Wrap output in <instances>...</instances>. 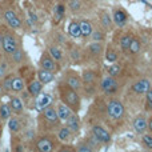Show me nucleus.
I'll return each mask as SVG.
<instances>
[{
    "mask_svg": "<svg viewBox=\"0 0 152 152\" xmlns=\"http://www.w3.org/2000/svg\"><path fill=\"white\" fill-rule=\"evenodd\" d=\"M60 119L58 116V111L55 107L50 105L45 110L40 111L39 115V129L42 132H51L60 127Z\"/></svg>",
    "mask_w": 152,
    "mask_h": 152,
    "instance_id": "f257e3e1",
    "label": "nucleus"
},
{
    "mask_svg": "<svg viewBox=\"0 0 152 152\" xmlns=\"http://www.w3.org/2000/svg\"><path fill=\"white\" fill-rule=\"evenodd\" d=\"M58 89H59V96H60L61 102L68 105L74 112L77 113L79 110H80V96H79L77 91L74 89L72 87H69L66 81L59 84Z\"/></svg>",
    "mask_w": 152,
    "mask_h": 152,
    "instance_id": "f03ea898",
    "label": "nucleus"
},
{
    "mask_svg": "<svg viewBox=\"0 0 152 152\" xmlns=\"http://www.w3.org/2000/svg\"><path fill=\"white\" fill-rule=\"evenodd\" d=\"M1 51L5 53L7 56H10L11 53H13L18 48L21 47V40L18 35L15 34V29L13 31H7L3 34V39H1Z\"/></svg>",
    "mask_w": 152,
    "mask_h": 152,
    "instance_id": "7ed1b4c3",
    "label": "nucleus"
},
{
    "mask_svg": "<svg viewBox=\"0 0 152 152\" xmlns=\"http://www.w3.org/2000/svg\"><path fill=\"white\" fill-rule=\"evenodd\" d=\"M32 144H34L35 151H40V152H51L55 150L56 147L55 140L48 134H43L40 136H36Z\"/></svg>",
    "mask_w": 152,
    "mask_h": 152,
    "instance_id": "20e7f679",
    "label": "nucleus"
},
{
    "mask_svg": "<svg viewBox=\"0 0 152 152\" xmlns=\"http://www.w3.org/2000/svg\"><path fill=\"white\" fill-rule=\"evenodd\" d=\"M3 18H4L5 23L8 24V27H10L11 29H15L16 31V29H20L21 26H23V21H21V19L19 18V15L13 10H11V8H8V10L4 11Z\"/></svg>",
    "mask_w": 152,
    "mask_h": 152,
    "instance_id": "39448f33",
    "label": "nucleus"
},
{
    "mask_svg": "<svg viewBox=\"0 0 152 152\" xmlns=\"http://www.w3.org/2000/svg\"><path fill=\"white\" fill-rule=\"evenodd\" d=\"M39 64H40V67H42V68L53 72V74H55V72H58V69H59V63L52 58V56H51V53L48 52V51H44V52L42 53Z\"/></svg>",
    "mask_w": 152,
    "mask_h": 152,
    "instance_id": "423d86ee",
    "label": "nucleus"
},
{
    "mask_svg": "<svg viewBox=\"0 0 152 152\" xmlns=\"http://www.w3.org/2000/svg\"><path fill=\"white\" fill-rule=\"evenodd\" d=\"M107 113L111 119L113 120H119L123 118L124 115V107L119 100H110L107 105Z\"/></svg>",
    "mask_w": 152,
    "mask_h": 152,
    "instance_id": "0eeeda50",
    "label": "nucleus"
},
{
    "mask_svg": "<svg viewBox=\"0 0 152 152\" xmlns=\"http://www.w3.org/2000/svg\"><path fill=\"white\" fill-rule=\"evenodd\" d=\"M118 87H119V84H118V81H116V77L110 76V75L103 77L102 81H100V88H102V91L107 95L115 94V92L118 91Z\"/></svg>",
    "mask_w": 152,
    "mask_h": 152,
    "instance_id": "6e6552de",
    "label": "nucleus"
},
{
    "mask_svg": "<svg viewBox=\"0 0 152 152\" xmlns=\"http://www.w3.org/2000/svg\"><path fill=\"white\" fill-rule=\"evenodd\" d=\"M64 81H66L69 87H72L74 89H76L77 92L80 91V89L84 88V84H83V80H81V76H79L75 71H72V69H69V71L66 74V80H64Z\"/></svg>",
    "mask_w": 152,
    "mask_h": 152,
    "instance_id": "1a4fd4ad",
    "label": "nucleus"
},
{
    "mask_svg": "<svg viewBox=\"0 0 152 152\" xmlns=\"http://www.w3.org/2000/svg\"><path fill=\"white\" fill-rule=\"evenodd\" d=\"M52 103H53V99L50 94L40 92V94L36 96V100H35V110L40 112V111L45 110L47 107L52 105Z\"/></svg>",
    "mask_w": 152,
    "mask_h": 152,
    "instance_id": "9d476101",
    "label": "nucleus"
},
{
    "mask_svg": "<svg viewBox=\"0 0 152 152\" xmlns=\"http://www.w3.org/2000/svg\"><path fill=\"white\" fill-rule=\"evenodd\" d=\"M92 134L97 137V139L102 142V144H107L111 142V135L107 129H104L100 126H94L92 127Z\"/></svg>",
    "mask_w": 152,
    "mask_h": 152,
    "instance_id": "9b49d317",
    "label": "nucleus"
},
{
    "mask_svg": "<svg viewBox=\"0 0 152 152\" xmlns=\"http://www.w3.org/2000/svg\"><path fill=\"white\" fill-rule=\"evenodd\" d=\"M66 126L68 127L69 129L72 131V134H77L80 131V126H81V121H80V118L77 116L76 112H72L69 115V118L66 120Z\"/></svg>",
    "mask_w": 152,
    "mask_h": 152,
    "instance_id": "f8f14e48",
    "label": "nucleus"
},
{
    "mask_svg": "<svg viewBox=\"0 0 152 152\" xmlns=\"http://www.w3.org/2000/svg\"><path fill=\"white\" fill-rule=\"evenodd\" d=\"M103 50H104V47H103L102 42H92L87 47V55L89 58H99L103 53Z\"/></svg>",
    "mask_w": 152,
    "mask_h": 152,
    "instance_id": "ddd939ff",
    "label": "nucleus"
},
{
    "mask_svg": "<svg viewBox=\"0 0 152 152\" xmlns=\"http://www.w3.org/2000/svg\"><path fill=\"white\" fill-rule=\"evenodd\" d=\"M43 86H44V84H43L39 79H32L28 83V86H27V91L29 92V95H31L32 97H36L40 92H43Z\"/></svg>",
    "mask_w": 152,
    "mask_h": 152,
    "instance_id": "4468645a",
    "label": "nucleus"
},
{
    "mask_svg": "<svg viewBox=\"0 0 152 152\" xmlns=\"http://www.w3.org/2000/svg\"><path fill=\"white\" fill-rule=\"evenodd\" d=\"M8 104L11 105V108H12V112L15 113V115H21L24 111V103L23 100H21V97L19 96H12L10 99V102H8Z\"/></svg>",
    "mask_w": 152,
    "mask_h": 152,
    "instance_id": "2eb2a0df",
    "label": "nucleus"
},
{
    "mask_svg": "<svg viewBox=\"0 0 152 152\" xmlns=\"http://www.w3.org/2000/svg\"><path fill=\"white\" fill-rule=\"evenodd\" d=\"M151 88V83L148 79H142V80L136 81V83L132 86V91L135 92V94H147V91Z\"/></svg>",
    "mask_w": 152,
    "mask_h": 152,
    "instance_id": "dca6fc26",
    "label": "nucleus"
},
{
    "mask_svg": "<svg viewBox=\"0 0 152 152\" xmlns=\"http://www.w3.org/2000/svg\"><path fill=\"white\" fill-rule=\"evenodd\" d=\"M26 89V79L21 76H15L12 77V84H11V91L15 94H20L21 91Z\"/></svg>",
    "mask_w": 152,
    "mask_h": 152,
    "instance_id": "f3484780",
    "label": "nucleus"
},
{
    "mask_svg": "<svg viewBox=\"0 0 152 152\" xmlns=\"http://www.w3.org/2000/svg\"><path fill=\"white\" fill-rule=\"evenodd\" d=\"M96 77L97 75L94 69H84L83 75H81V80H83L84 87H92L94 83L96 81Z\"/></svg>",
    "mask_w": 152,
    "mask_h": 152,
    "instance_id": "a211bd4d",
    "label": "nucleus"
},
{
    "mask_svg": "<svg viewBox=\"0 0 152 152\" xmlns=\"http://www.w3.org/2000/svg\"><path fill=\"white\" fill-rule=\"evenodd\" d=\"M56 111H58V116H59V119H60L61 121H66L67 119L69 118V115L74 112V111H72L67 104H64L63 102L58 104V107H56Z\"/></svg>",
    "mask_w": 152,
    "mask_h": 152,
    "instance_id": "6ab92c4d",
    "label": "nucleus"
},
{
    "mask_svg": "<svg viewBox=\"0 0 152 152\" xmlns=\"http://www.w3.org/2000/svg\"><path fill=\"white\" fill-rule=\"evenodd\" d=\"M37 79H39L43 84H50L51 81H53V79H55V74L40 67V68L37 69Z\"/></svg>",
    "mask_w": 152,
    "mask_h": 152,
    "instance_id": "aec40b11",
    "label": "nucleus"
},
{
    "mask_svg": "<svg viewBox=\"0 0 152 152\" xmlns=\"http://www.w3.org/2000/svg\"><path fill=\"white\" fill-rule=\"evenodd\" d=\"M113 23L116 24L118 27H124L127 24V20H128V16L124 11L121 10H116L113 11V18H112Z\"/></svg>",
    "mask_w": 152,
    "mask_h": 152,
    "instance_id": "412c9836",
    "label": "nucleus"
},
{
    "mask_svg": "<svg viewBox=\"0 0 152 152\" xmlns=\"http://www.w3.org/2000/svg\"><path fill=\"white\" fill-rule=\"evenodd\" d=\"M56 136H58V139L60 140V142L68 143V142H71V139H72V131L67 126L66 127H59Z\"/></svg>",
    "mask_w": 152,
    "mask_h": 152,
    "instance_id": "4be33fe9",
    "label": "nucleus"
},
{
    "mask_svg": "<svg viewBox=\"0 0 152 152\" xmlns=\"http://www.w3.org/2000/svg\"><path fill=\"white\" fill-rule=\"evenodd\" d=\"M67 31H68V35L72 39H80L81 37V31H80L79 21H76V20L69 21L68 27H67Z\"/></svg>",
    "mask_w": 152,
    "mask_h": 152,
    "instance_id": "5701e85b",
    "label": "nucleus"
},
{
    "mask_svg": "<svg viewBox=\"0 0 152 152\" xmlns=\"http://www.w3.org/2000/svg\"><path fill=\"white\" fill-rule=\"evenodd\" d=\"M8 129H10V132L12 135H16V134L20 132L21 123H20V120H19L16 116H11V118L8 119Z\"/></svg>",
    "mask_w": 152,
    "mask_h": 152,
    "instance_id": "b1692460",
    "label": "nucleus"
},
{
    "mask_svg": "<svg viewBox=\"0 0 152 152\" xmlns=\"http://www.w3.org/2000/svg\"><path fill=\"white\" fill-rule=\"evenodd\" d=\"M64 15H66V5L61 4V3L56 4L55 8H53V21L55 23H60L63 20Z\"/></svg>",
    "mask_w": 152,
    "mask_h": 152,
    "instance_id": "393cba45",
    "label": "nucleus"
},
{
    "mask_svg": "<svg viewBox=\"0 0 152 152\" xmlns=\"http://www.w3.org/2000/svg\"><path fill=\"white\" fill-rule=\"evenodd\" d=\"M79 26H80V31H81V37H89L94 31V27H92L91 21L88 20H80L79 21Z\"/></svg>",
    "mask_w": 152,
    "mask_h": 152,
    "instance_id": "a878e982",
    "label": "nucleus"
},
{
    "mask_svg": "<svg viewBox=\"0 0 152 152\" xmlns=\"http://www.w3.org/2000/svg\"><path fill=\"white\" fill-rule=\"evenodd\" d=\"M48 52L51 53V56H52L58 63H63V60H64L63 51H61L58 45H48Z\"/></svg>",
    "mask_w": 152,
    "mask_h": 152,
    "instance_id": "bb28decb",
    "label": "nucleus"
},
{
    "mask_svg": "<svg viewBox=\"0 0 152 152\" xmlns=\"http://www.w3.org/2000/svg\"><path fill=\"white\" fill-rule=\"evenodd\" d=\"M10 58H11V61H12V63L21 64L24 60H26V53H24L23 48L20 47V48H18V50H16L13 53H11Z\"/></svg>",
    "mask_w": 152,
    "mask_h": 152,
    "instance_id": "cd10ccee",
    "label": "nucleus"
},
{
    "mask_svg": "<svg viewBox=\"0 0 152 152\" xmlns=\"http://www.w3.org/2000/svg\"><path fill=\"white\" fill-rule=\"evenodd\" d=\"M147 126H148V123L143 116H137L134 120V128H135V131L139 132V134H143V132L145 131V128H147Z\"/></svg>",
    "mask_w": 152,
    "mask_h": 152,
    "instance_id": "c85d7f7f",
    "label": "nucleus"
},
{
    "mask_svg": "<svg viewBox=\"0 0 152 152\" xmlns=\"http://www.w3.org/2000/svg\"><path fill=\"white\" fill-rule=\"evenodd\" d=\"M12 108L8 103H1L0 104V119L1 120H8L12 116Z\"/></svg>",
    "mask_w": 152,
    "mask_h": 152,
    "instance_id": "c756f323",
    "label": "nucleus"
},
{
    "mask_svg": "<svg viewBox=\"0 0 152 152\" xmlns=\"http://www.w3.org/2000/svg\"><path fill=\"white\" fill-rule=\"evenodd\" d=\"M105 60L108 63H116V60H118V53L111 45H108L107 51H105Z\"/></svg>",
    "mask_w": 152,
    "mask_h": 152,
    "instance_id": "7c9ffc66",
    "label": "nucleus"
},
{
    "mask_svg": "<svg viewBox=\"0 0 152 152\" xmlns=\"http://www.w3.org/2000/svg\"><path fill=\"white\" fill-rule=\"evenodd\" d=\"M12 77H13V74L11 75H5L3 77V81H1V88H3V92H10L11 91V84H12Z\"/></svg>",
    "mask_w": 152,
    "mask_h": 152,
    "instance_id": "2f4dec72",
    "label": "nucleus"
},
{
    "mask_svg": "<svg viewBox=\"0 0 152 152\" xmlns=\"http://www.w3.org/2000/svg\"><path fill=\"white\" fill-rule=\"evenodd\" d=\"M68 8L72 13H77L79 11L83 8V3L81 0H69L68 1Z\"/></svg>",
    "mask_w": 152,
    "mask_h": 152,
    "instance_id": "473e14b6",
    "label": "nucleus"
},
{
    "mask_svg": "<svg viewBox=\"0 0 152 152\" xmlns=\"http://www.w3.org/2000/svg\"><path fill=\"white\" fill-rule=\"evenodd\" d=\"M132 39H134V37H132L131 35H124V36L120 39V48H121V50H123V51H128Z\"/></svg>",
    "mask_w": 152,
    "mask_h": 152,
    "instance_id": "72a5a7b5",
    "label": "nucleus"
},
{
    "mask_svg": "<svg viewBox=\"0 0 152 152\" xmlns=\"http://www.w3.org/2000/svg\"><path fill=\"white\" fill-rule=\"evenodd\" d=\"M89 37H91L94 42H103V40L105 39V34L102 31V29H94Z\"/></svg>",
    "mask_w": 152,
    "mask_h": 152,
    "instance_id": "f704fd0d",
    "label": "nucleus"
},
{
    "mask_svg": "<svg viewBox=\"0 0 152 152\" xmlns=\"http://www.w3.org/2000/svg\"><path fill=\"white\" fill-rule=\"evenodd\" d=\"M86 142L88 143V145H89V147H92V148H94V150H97V148L100 147V144H102V142H100V140L97 139V137L95 136L94 134H92L89 137H87V140H86Z\"/></svg>",
    "mask_w": 152,
    "mask_h": 152,
    "instance_id": "c9c22d12",
    "label": "nucleus"
},
{
    "mask_svg": "<svg viewBox=\"0 0 152 152\" xmlns=\"http://www.w3.org/2000/svg\"><path fill=\"white\" fill-rule=\"evenodd\" d=\"M120 74H121V67L118 63H112V66L108 68V75L113 76V77H118Z\"/></svg>",
    "mask_w": 152,
    "mask_h": 152,
    "instance_id": "e433bc0d",
    "label": "nucleus"
},
{
    "mask_svg": "<svg viewBox=\"0 0 152 152\" xmlns=\"http://www.w3.org/2000/svg\"><path fill=\"white\" fill-rule=\"evenodd\" d=\"M100 23H102V26L104 27V28L110 29L111 26H112V20H111V18L108 16V13H102V16H100Z\"/></svg>",
    "mask_w": 152,
    "mask_h": 152,
    "instance_id": "4c0bfd02",
    "label": "nucleus"
},
{
    "mask_svg": "<svg viewBox=\"0 0 152 152\" xmlns=\"http://www.w3.org/2000/svg\"><path fill=\"white\" fill-rule=\"evenodd\" d=\"M128 51H129L131 53H137V52L140 51V42L136 39V37H134V39H132L131 44H129Z\"/></svg>",
    "mask_w": 152,
    "mask_h": 152,
    "instance_id": "58836bf2",
    "label": "nucleus"
},
{
    "mask_svg": "<svg viewBox=\"0 0 152 152\" xmlns=\"http://www.w3.org/2000/svg\"><path fill=\"white\" fill-rule=\"evenodd\" d=\"M76 151L77 152H92L94 151V148L89 147L88 143H80V144H77V147H76Z\"/></svg>",
    "mask_w": 152,
    "mask_h": 152,
    "instance_id": "ea45409f",
    "label": "nucleus"
},
{
    "mask_svg": "<svg viewBox=\"0 0 152 152\" xmlns=\"http://www.w3.org/2000/svg\"><path fill=\"white\" fill-rule=\"evenodd\" d=\"M142 142L148 150H152V136H150V135H144V136L142 137Z\"/></svg>",
    "mask_w": 152,
    "mask_h": 152,
    "instance_id": "a19ab883",
    "label": "nucleus"
},
{
    "mask_svg": "<svg viewBox=\"0 0 152 152\" xmlns=\"http://www.w3.org/2000/svg\"><path fill=\"white\" fill-rule=\"evenodd\" d=\"M71 59L75 61V63H77V61L80 60V52L77 51V48L71 50Z\"/></svg>",
    "mask_w": 152,
    "mask_h": 152,
    "instance_id": "79ce46f5",
    "label": "nucleus"
},
{
    "mask_svg": "<svg viewBox=\"0 0 152 152\" xmlns=\"http://www.w3.org/2000/svg\"><path fill=\"white\" fill-rule=\"evenodd\" d=\"M28 19H29V23H31V24H35V23L37 21V15L34 12V11L29 10V11H28Z\"/></svg>",
    "mask_w": 152,
    "mask_h": 152,
    "instance_id": "37998d69",
    "label": "nucleus"
},
{
    "mask_svg": "<svg viewBox=\"0 0 152 152\" xmlns=\"http://www.w3.org/2000/svg\"><path fill=\"white\" fill-rule=\"evenodd\" d=\"M20 94H21V100H23V103H24V104H27V103L29 102V97H32V96L29 95L28 91H27V92L26 91H21Z\"/></svg>",
    "mask_w": 152,
    "mask_h": 152,
    "instance_id": "c03bdc74",
    "label": "nucleus"
},
{
    "mask_svg": "<svg viewBox=\"0 0 152 152\" xmlns=\"http://www.w3.org/2000/svg\"><path fill=\"white\" fill-rule=\"evenodd\" d=\"M7 64L5 63H0V79H3L5 75H7Z\"/></svg>",
    "mask_w": 152,
    "mask_h": 152,
    "instance_id": "a18cd8bd",
    "label": "nucleus"
},
{
    "mask_svg": "<svg viewBox=\"0 0 152 152\" xmlns=\"http://www.w3.org/2000/svg\"><path fill=\"white\" fill-rule=\"evenodd\" d=\"M147 103H148V108H152V88L147 91Z\"/></svg>",
    "mask_w": 152,
    "mask_h": 152,
    "instance_id": "49530a36",
    "label": "nucleus"
},
{
    "mask_svg": "<svg viewBox=\"0 0 152 152\" xmlns=\"http://www.w3.org/2000/svg\"><path fill=\"white\" fill-rule=\"evenodd\" d=\"M148 128H150V131L152 132V118L150 119V121H148Z\"/></svg>",
    "mask_w": 152,
    "mask_h": 152,
    "instance_id": "de8ad7c7",
    "label": "nucleus"
},
{
    "mask_svg": "<svg viewBox=\"0 0 152 152\" xmlns=\"http://www.w3.org/2000/svg\"><path fill=\"white\" fill-rule=\"evenodd\" d=\"M4 94V92H3V88H1V84H0V97H1V95Z\"/></svg>",
    "mask_w": 152,
    "mask_h": 152,
    "instance_id": "09e8293b",
    "label": "nucleus"
},
{
    "mask_svg": "<svg viewBox=\"0 0 152 152\" xmlns=\"http://www.w3.org/2000/svg\"><path fill=\"white\" fill-rule=\"evenodd\" d=\"M1 39H3V34H0V43H1Z\"/></svg>",
    "mask_w": 152,
    "mask_h": 152,
    "instance_id": "8fccbe9b",
    "label": "nucleus"
},
{
    "mask_svg": "<svg viewBox=\"0 0 152 152\" xmlns=\"http://www.w3.org/2000/svg\"><path fill=\"white\" fill-rule=\"evenodd\" d=\"M1 131L3 129H1V126H0V137H1Z\"/></svg>",
    "mask_w": 152,
    "mask_h": 152,
    "instance_id": "3c124183",
    "label": "nucleus"
},
{
    "mask_svg": "<svg viewBox=\"0 0 152 152\" xmlns=\"http://www.w3.org/2000/svg\"><path fill=\"white\" fill-rule=\"evenodd\" d=\"M47 1H53V0H47Z\"/></svg>",
    "mask_w": 152,
    "mask_h": 152,
    "instance_id": "603ef678",
    "label": "nucleus"
}]
</instances>
